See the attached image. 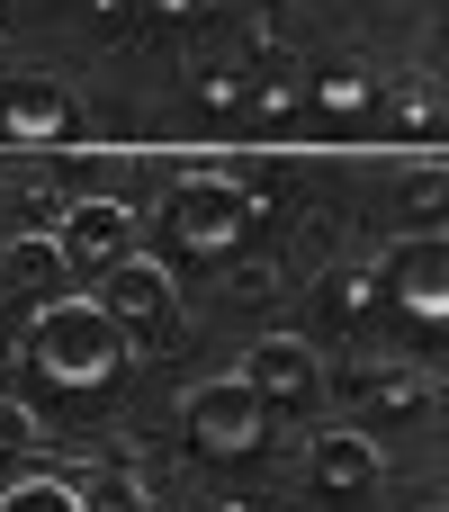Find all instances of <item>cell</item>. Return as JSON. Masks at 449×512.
I'll return each mask as SVG.
<instances>
[{"label":"cell","instance_id":"cell-2","mask_svg":"<svg viewBox=\"0 0 449 512\" xmlns=\"http://www.w3.org/2000/svg\"><path fill=\"white\" fill-rule=\"evenodd\" d=\"M261 207H270V198H261V189H234V171H180V180H171V243L198 252V261H225Z\"/></svg>","mask_w":449,"mask_h":512},{"label":"cell","instance_id":"cell-5","mask_svg":"<svg viewBox=\"0 0 449 512\" xmlns=\"http://www.w3.org/2000/svg\"><path fill=\"white\" fill-rule=\"evenodd\" d=\"M54 252H63V270H108L117 252H135V207L126 198H72L54 216Z\"/></svg>","mask_w":449,"mask_h":512},{"label":"cell","instance_id":"cell-7","mask_svg":"<svg viewBox=\"0 0 449 512\" xmlns=\"http://www.w3.org/2000/svg\"><path fill=\"white\" fill-rule=\"evenodd\" d=\"M378 279L396 288V306H405V315L441 324V315H449V234H441V225L405 234V243L387 252V270H378Z\"/></svg>","mask_w":449,"mask_h":512},{"label":"cell","instance_id":"cell-10","mask_svg":"<svg viewBox=\"0 0 449 512\" xmlns=\"http://www.w3.org/2000/svg\"><path fill=\"white\" fill-rule=\"evenodd\" d=\"M0 512H81V468H27L0 495Z\"/></svg>","mask_w":449,"mask_h":512},{"label":"cell","instance_id":"cell-6","mask_svg":"<svg viewBox=\"0 0 449 512\" xmlns=\"http://www.w3.org/2000/svg\"><path fill=\"white\" fill-rule=\"evenodd\" d=\"M234 378L279 414V405H306V396L324 387V360H315V342H306V333H261V342H252V360H243Z\"/></svg>","mask_w":449,"mask_h":512},{"label":"cell","instance_id":"cell-3","mask_svg":"<svg viewBox=\"0 0 449 512\" xmlns=\"http://www.w3.org/2000/svg\"><path fill=\"white\" fill-rule=\"evenodd\" d=\"M180 423H189V441L198 450H216V459H252L261 441H270V405L225 369V378H198L189 396H180Z\"/></svg>","mask_w":449,"mask_h":512},{"label":"cell","instance_id":"cell-9","mask_svg":"<svg viewBox=\"0 0 449 512\" xmlns=\"http://www.w3.org/2000/svg\"><path fill=\"white\" fill-rule=\"evenodd\" d=\"M63 126H72V99H63L54 81H18V90L0 99V135H9V144H54Z\"/></svg>","mask_w":449,"mask_h":512},{"label":"cell","instance_id":"cell-13","mask_svg":"<svg viewBox=\"0 0 449 512\" xmlns=\"http://www.w3.org/2000/svg\"><path fill=\"white\" fill-rule=\"evenodd\" d=\"M0 450H9V459H36V450H45V414L18 405V396H0Z\"/></svg>","mask_w":449,"mask_h":512},{"label":"cell","instance_id":"cell-15","mask_svg":"<svg viewBox=\"0 0 449 512\" xmlns=\"http://www.w3.org/2000/svg\"><path fill=\"white\" fill-rule=\"evenodd\" d=\"M369 297H378V279H369V270H333V279H324V306H333L342 324H351V315H360Z\"/></svg>","mask_w":449,"mask_h":512},{"label":"cell","instance_id":"cell-4","mask_svg":"<svg viewBox=\"0 0 449 512\" xmlns=\"http://www.w3.org/2000/svg\"><path fill=\"white\" fill-rule=\"evenodd\" d=\"M99 306H108V324H117V333L162 342V333H171V315H180V279H171L162 261H144V252H117V261L99 270Z\"/></svg>","mask_w":449,"mask_h":512},{"label":"cell","instance_id":"cell-12","mask_svg":"<svg viewBox=\"0 0 449 512\" xmlns=\"http://www.w3.org/2000/svg\"><path fill=\"white\" fill-rule=\"evenodd\" d=\"M81 512H144V477H117V468H81Z\"/></svg>","mask_w":449,"mask_h":512},{"label":"cell","instance_id":"cell-8","mask_svg":"<svg viewBox=\"0 0 449 512\" xmlns=\"http://www.w3.org/2000/svg\"><path fill=\"white\" fill-rule=\"evenodd\" d=\"M378 441L369 432H315L306 441V477H315V495H369L378 486Z\"/></svg>","mask_w":449,"mask_h":512},{"label":"cell","instance_id":"cell-1","mask_svg":"<svg viewBox=\"0 0 449 512\" xmlns=\"http://www.w3.org/2000/svg\"><path fill=\"white\" fill-rule=\"evenodd\" d=\"M27 369L63 396H99L126 369V333L108 324L99 297H45L36 324H27Z\"/></svg>","mask_w":449,"mask_h":512},{"label":"cell","instance_id":"cell-16","mask_svg":"<svg viewBox=\"0 0 449 512\" xmlns=\"http://www.w3.org/2000/svg\"><path fill=\"white\" fill-rule=\"evenodd\" d=\"M189 90H198V99H234V72H225V63H198V54H189Z\"/></svg>","mask_w":449,"mask_h":512},{"label":"cell","instance_id":"cell-14","mask_svg":"<svg viewBox=\"0 0 449 512\" xmlns=\"http://www.w3.org/2000/svg\"><path fill=\"white\" fill-rule=\"evenodd\" d=\"M369 99V72L360 63H333V72H315V108H333V117H351Z\"/></svg>","mask_w":449,"mask_h":512},{"label":"cell","instance_id":"cell-11","mask_svg":"<svg viewBox=\"0 0 449 512\" xmlns=\"http://www.w3.org/2000/svg\"><path fill=\"white\" fill-rule=\"evenodd\" d=\"M9 279L36 288V297H63V252H54V234H18V243H9Z\"/></svg>","mask_w":449,"mask_h":512}]
</instances>
